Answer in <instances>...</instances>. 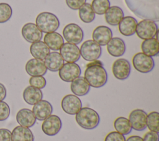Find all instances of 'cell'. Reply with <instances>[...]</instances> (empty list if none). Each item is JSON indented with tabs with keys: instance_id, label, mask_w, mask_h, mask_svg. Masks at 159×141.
<instances>
[{
	"instance_id": "cell-22",
	"label": "cell",
	"mask_w": 159,
	"mask_h": 141,
	"mask_svg": "<svg viewBox=\"0 0 159 141\" xmlns=\"http://www.w3.org/2000/svg\"><path fill=\"white\" fill-rule=\"evenodd\" d=\"M44 59V63L47 69L52 72L58 71L64 64L62 57L57 51L50 52Z\"/></svg>"
},
{
	"instance_id": "cell-17",
	"label": "cell",
	"mask_w": 159,
	"mask_h": 141,
	"mask_svg": "<svg viewBox=\"0 0 159 141\" xmlns=\"http://www.w3.org/2000/svg\"><path fill=\"white\" fill-rule=\"evenodd\" d=\"M32 112L39 121H43L53 112V107L51 103L44 100H41L35 105L32 108Z\"/></svg>"
},
{
	"instance_id": "cell-7",
	"label": "cell",
	"mask_w": 159,
	"mask_h": 141,
	"mask_svg": "<svg viewBox=\"0 0 159 141\" xmlns=\"http://www.w3.org/2000/svg\"><path fill=\"white\" fill-rule=\"evenodd\" d=\"M158 30V26L155 22L149 19H143L137 23L135 33L138 37L144 40L155 38Z\"/></svg>"
},
{
	"instance_id": "cell-41",
	"label": "cell",
	"mask_w": 159,
	"mask_h": 141,
	"mask_svg": "<svg viewBox=\"0 0 159 141\" xmlns=\"http://www.w3.org/2000/svg\"><path fill=\"white\" fill-rule=\"evenodd\" d=\"M6 93L7 91L6 87L2 83H0V101H2L5 99L6 96Z\"/></svg>"
},
{
	"instance_id": "cell-38",
	"label": "cell",
	"mask_w": 159,
	"mask_h": 141,
	"mask_svg": "<svg viewBox=\"0 0 159 141\" xmlns=\"http://www.w3.org/2000/svg\"><path fill=\"white\" fill-rule=\"evenodd\" d=\"M65 1L69 8L72 10H78L86 3V0H65Z\"/></svg>"
},
{
	"instance_id": "cell-36",
	"label": "cell",
	"mask_w": 159,
	"mask_h": 141,
	"mask_svg": "<svg viewBox=\"0 0 159 141\" xmlns=\"http://www.w3.org/2000/svg\"><path fill=\"white\" fill-rule=\"evenodd\" d=\"M10 114V108L7 103L0 101V121L6 120Z\"/></svg>"
},
{
	"instance_id": "cell-43",
	"label": "cell",
	"mask_w": 159,
	"mask_h": 141,
	"mask_svg": "<svg viewBox=\"0 0 159 141\" xmlns=\"http://www.w3.org/2000/svg\"><path fill=\"white\" fill-rule=\"evenodd\" d=\"M91 65H102L103 66V64L102 62L99 61V60H94V61H91L89 62L87 65H86V67L87 66H91Z\"/></svg>"
},
{
	"instance_id": "cell-18",
	"label": "cell",
	"mask_w": 159,
	"mask_h": 141,
	"mask_svg": "<svg viewBox=\"0 0 159 141\" xmlns=\"http://www.w3.org/2000/svg\"><path fill=\"white\" fill-rule=\"evenodd\" d=\"M25 69L27 73L30 76H43L47 71L44 61L36 58L29 60L25 64Z\"/></svg>"
},
{
	"instance_id": "cell-5",
	"label": "cell",
	"mask_w": 159,
	"mask_h": 141,
	"mask_svg": "<svg viewBox=\"0 0 159 141\" xmlns=\"http://www.w3.org/2000/svg\"><path fill=\"white\" fill-rule=\"evenodd\" d=\"M80 55L87 61H93L99 59L102 54V49L99 45L93 40H88L81 45Z\"/></svg>"
},
{
	"instance_id": "cell-40",
	"label": "cell",
	"mask_w": 159,
	"mask_h": 141,
	"mask_svg": "<svg viewBox=\"0 0 159 141\" xmlns=\"http://www.w3.org/2000/svg\"><path fill=\"white\" fill-rule=\"evenodd\" d=\"M143 141H158V133L149 131L145 134L143 137Z\"/></svg>"
},
{
	"instance_id": "cell-27",
	"label": "cell",
	"mask_w": 159,
	"mask_h": 141,
	"mask_svg": "<svg viewBox=\"0 0 159 141\" xmlns=\"http://www.w3.org/2000/svg\"><path fill=\"white\" fill-rule=\"evenodd\" d=\"M43 98V93L40 89L32 86L27 87L23 92V98L29 105H34Z\"/></svg>"
},
{
	"instance_id": "cell-1",
	"label": "cell",
	"mask_w": 159,
	"mask_h": 141,
	"mask_svg": "<svg viewBox=\"0 0 159 141\" xmlns=\"http://www.w3.org/2000/svg\"><path fill=\"white\" fill-rule=\"evenodd\" d=\"M129 10L142 19L159 21V0H124Z\"/></svg>"
},
{
	"instance_id": "cell-11",
	"label": "cell",
	"mask_w": 159,
	"mask_h": 141,
	"mask_svg": "<svg viewBox=\"0 0 159 141\" xmlns=\"http://www.w3.org/2000/svg\"><path fill=\"white\" fill-rule=\"evenodd\" d=\"M112 71L114 76L117 79L125 80L130 75L131 71L130 64L126 59H117L112 64Z\"/></svg>"
},
{
	"instance_id": "cell-32",
	"label": "cell",
	"mask_w": 159,
	"mask_h": 141,
	"mask_svg": "<svg viewBox=\"0 0 159 141\" xmlns=\"http://www.w3.org/2000/svg\"><path fill=\"white\" fill-rule=\"evenodd\" d=\"M147 127L150 131L159 132V113L152 111L147 116Z\"/></svg>"
},
{
	"instance_id": "cell-6",
	"label": "cell",
	"mask_w": 159,
	"mask_h": 141,
	"mask_svg": "<svg viewBox=\"0 0 159 141\" xmlns=\"http://www.w3.org/2000/svg\"><path fill=\"white\" fill-rule=\"evenodd\" d=\"M132 64L135 70L143 74L151 72L155 67V62L152 57L142 52L137 53L133 56Z\"/></svg>"
},
{
	"instance_id": "cell-14",
	"label": "cell",
	"mask_w": 159,
	"mask_h": 141,
	"mask_svg": "<svg viewBox=\"0 0 159 141\" xmlns=\"http://www.w3.org/2000/svg\"><path fill=\"white\" fill-rule=\"evenodd\" d=\"M59 50L63 61L67 62H76L80 58V48L76 45L65 43Z\"/></svg>"
},
{
	"instance_id": "cell-20",
	"label": "cell",
	"mask_w": 159,
	"mask_h": 141,
	"mask_svg": "<svg viewBox=\"0 0 159 141\" xmlns=\"http://www.w3.org/2000/svg\"><path fill=\"white\" fill-rule=\"evenodd\" d=\"M106 45L107 52L112 56L120 57L125 52V42L119 37L112 38Z\"/></svg>"
},
{
	"instance_id": "cell-19",
	"label": "cell",
	"mask_w": 159,
	"mask_h": 141,
	"mask_svg": "<svg viewBox=\"0 0 159 141\" xmlns=\"http://www.w3.org/2000/svg\"><path fill=\"white\" fill-rule=\"evenodd\" d=\"M137 25V21L134 17L125 16L122 18L118 24L119 32L126 36H132L135 33Z\"/></svg>"
},
{
	"instance_id": "cell-42",
	"label": "cell",
	"mask_w": 159,
	"mask_h": 141,
	"mask_svg": "<svg viewBox=\"0 0 159 141\" xmlns=\"http://www.w3.org/2000/svg\"><path fill=\"white\" fill-rule=\"evenodd\" d=\"M125 141H143V138L138 135H132L127 138Z\"/></svg>"
},
{
	"instance_id": "cell-35",
	"label": "cell",
	"mask_w": 159,
	"mask_h": 141,
	"mask_svg": "<svg viewBox=\"0 0 159 141\" xmlns=\"http://www.w3.org/2000/svg\"><path fill=\"white\" fill-rule=\"evenodd\" d=\"M29 83L30 86L39 89H42L46 86L47 81L45 77L42 75L32 76L29 79Z\"/></svg>"
},
{
	"instance_id": "cell-15",
	"label": "cell",
	"mask_w": 159,
	"mask_h": 141,
	"mask_svg": "<svg viewBox=\"0 0 159 141\" xmlns=\"http://www.w3.org/2000/svg\"><path fill=\"white\" fill-rule=\"evenodd\" d=\"M23 38L29 43H34L40 41L43 36L42 32L34 23H27L22 28L21 30Z\"/></svg>"
},
{
	"instance_id": "cell-12",
	"label": "cell",
	"mask_w": 159,
	"mask_h": 141,
	"mask_svg": "<svg viewBox=\"0 0 159 141\" xmlns=\"http://www.w3.org/2000/svg\"><path fill=\"white\" fill-rule=\"evenodd\" d=\"M62 122L59 116L53 114L50 115L43 120L42 124L43 132L48 136H54L61 130Z\"/></svg>"
},
{
	"instance_id": "cell-16",
	"label": "cell",
	"mask_w": 159,
	"mask_h": 141,
	"mask_svg": "<svg viewBox=\"0 0 159 141\" xmlns=\"http://www.w3.org/2000/svg\"><path fill=\"white\" fill-rule=\"evenodd\" d=\"M92 38L100 46H105L112 38V32L109 27L99 25L93 30Z\"/></svg>"
},
{
	"instance_id": "cell-2",
	"label": "cell",
	"mask_w": 159,
	"mask_h": 141,
	"mask_svg": "<svg viewBox=\"0 0 159 141\" xmlns=\"http://www.w3.org/2000/svg\"><path fill=\"white\" fill-rule=\"evenodd\" d=\"M84 78L94 88L103 87L107 81V73L102 65H91L87 66L84 70Z\"/></svg>"
},
{
	"instance_id": "cell-25",
	"label": "cell",
	"mask_w": 159,
	"mask_h": 141,
	"mask_svg": "<svg viewBox=\"0 0 159 141\" xmlns=\"http://www.w3.org/2000/svg\"><path fill=\"white\" fill-rule=\"evenodd\" d=\"M43 41L48 48L53 51L59 50L64 43L63 36L55 32L46 33L44 36Z\"/></svg>"
},
{
	"instance_id": "cell-29",
	"label": "cell",
	"mask_w": 159,
	"mask_h": 141,
	"mask_svg": "<svg viewBox=\"0 0 159 141\" xmlns=\"http://www.w3.org/2000/svg\"><path fill=\"white\" fill-rule=\"evenodd\" d=\"M142 53L150 57L156 56L159 53V42L155 38L144 40L141 44Z\"/></svg>"
},
{
	"instance_id": "cell-30",
	"label": "cell",
	"mask_w": 159,
	"mask_h": 141,
	"mask_svg": "<svg viewBox=\"0 0 159 141\" xmlns=\"http://www.w3.org/2000/svg\"><path fill=\"white\" fill-rule=\"evenodd\" d=\"M79 17L84 23H91L95 19V13L89 3H84L79 9Z\"/></svg>"
},
{
	"instance_id": "cell-3",
	"label": "cell",
	"mask_w": 159,
	"mask_h": 141,
	"mask_svg": "<svg viewBox=\"0 0 159 141\" xmlns=\"http://www.w3.org/2000/svg\"><path fill=\"white\" fill-rule=\"evenodd\" d=\"M75 120L81 127L91 130L99 125L100 117L94 109L89 107H84L81 108L76 114Z\"/></svg>"
},
{
	"instance_id": "cell-37",
	"label": "cell",
	"mask_w": 159,
	"mask_h": 141,
	"mask_svg": "<svg viewBox=\"0 0 159 141\" xmlns=\"http://www.w3.org/2000/svg\"><path fill=\"white\" fill-rule=\"evenodd\" d=\"M124 135L119 133L117 131H112L107 134L104 141H125Z\"/></svg>"
},
{
	"instance_id": "cell-13",
	"label": "cell",
	"mask_w": 159,
	"mask_h": 141,
	"mask_svg": "<svg viewBox=\"0 0 159 141\" xmlns=\"http://www.w3.org/2000/svg\"><path fill=\"white\" fill-rule=\"evenodd\" d=\"M147 116L146 112L140 109H135L130 112L129 116L132 129L137 131H142L147 127Z\"/></svg>"
},
{
	"instance_id": "cell-28",
	"label": "cell",
	"mask_w": 159,
	"mask_h": 141,
	"mask_svg": "<svg viewBox=\"0 0 159 141\" xmlns=\"http://www.w3.org/2000/svg\"><path fill=\"white\" fill-rule=\"evenodd\" d=\"M30 52L34 58L43 60L50 53V49L44 42L39 41L31 44Z\"/></svg>"
},
{
	"instance_id": "cell-34",
	"label": "cell",
	"mask_w": 159,
	"mask_h": 141,
	"mask_svg": "<svg viewBox=\"0 0 159 141\" xmlns=\"http://www.w3.org/2000/svg\"><path fill=\"white\" fill-rule=\"evenodd\" d=\"M12 15V9L7 3H0V24L7 22Z\"/></svg>"
},
{
	"instance_id": "cell-9",
	"label": "cell",
	"mask_w": 159,
	"mask_h": 141,
	"mask_svg": "<svg viewBox=\"0 0 159 141\" xmlns=\"http://www.w3.org/2000/svg\"><path fill=\"white\" fill-rule=\"evenodd\" d=\"M58 71L60 78L66 82H71L79 77L81 73L80 66L75 62H66L63 64Z\"/></svg>"
},
{
	"instance_id": "cell-4",
	"label": "cell",
	"mask_w": 159,
	"mask_h": 141,
	"mask_svg": "<svg viewBox=\"0 0 159 141\" xmlns=\"http://www.w3.org/2000/svg\"><path fill=\"white\" fill-rule=\"evenodd\" d=\"M35 25L44 33L55 32L60 27V20L53 13L43 12L40 13L36 17Z\"/></svg>"
},
{
	"instance_id": "cell-23",
	"label": "cell",
	"mask_w": 159,
	"mask_h": 141,
	"mask_svg": "<svg viewBox=\"0 0 159 141\" xmlns=\"http://www.w3.org/2000/svg\"><path fill=\"white\" fill-rule=\"evenodd\" d=\"M104 14L106 22L112 26L118 25L124 15L122 9L117 6L109 7Z\"/></svg>"
},
{
	"instance_id": "cell-39",
	"label": "cell",
	"mask_w": 159,
	"mask_h": 141,
	"mask_svg": "<svg viewBox=\"0 0 159 141\" xmlns=\"http://www.w3.org/2000/svg\"><path fill=\"white\" fill-rule=\"evenodd\" d=\"M0 141H12L11 132L7 129H0Z\"/></svg>"
},
{
	"instance_id": "cell-8",
	"label": "cell",
	"mask_w": 159,
	"mask_h": 141,
	"mask_svg": "<svg viewBox=\"0 0 159 141\" xmlns=\"http://www.w3.org/2000/svg\"><path fill=\"white\" fill-rule=\"evenodd\" d=\"M65 40L70 43L78 45L83 40L84 33L81 28L75 23L67 24L63 30Z\"/></svg>"
},
{
	"instance_id": "cell-24",
	"label": "cell",
	"mask_w": 159,
	"mask_h": 141,
	"mask_svg": "<svg viewBox=\"0 0 159 141\" xmlns=\"http://www.w3.org/2000/svg\"><path fill=\"white\" fill-rule=\"evenodd\" d=\"M71 91L76 96H84L90 90V85L83 77H79L71 82L70 85Z\"/></svg>"
},
{
	"instance_id": "cell-31",
	"label": "cell",
	"mask_w": 159,
	"mask_h": 141,
	"mask_svg": "<svg viewBox=\"0 0 159 141\" xmlns=\"http://www.w3.org/2000/svg\"><path fill=\"white\" fill-rule=\"evenodd\" d=\"M114 127L117 132L122 135H127L130 133L132 130L129 119L122 116L116 119L114 122Z\"/></svg>"
},
{
	"instance_id": "cell-33",
	"label": "cell",
	"mask_w": 159,
	"mask_h": 141,
	"mask_svg": "<svg viewBox=\"0 0 159 141\" xmlns=\"http://www.w3.org/2000/svg\"><path fill=\"white\" fill-rule=\"evenodd\" d=\"M91 7L94 13L103 15L110 7L109 0H93Z\"/></svg>"
},
{
	"instance_id": "cell-10",
	"label": "cell",
	"mask_w": 159,
	"mask_h": 141,
	"mask_svg": "<svg viewBox=\"0 0 159 141\" xmlns=\"http://www.w3.org/2000/svg\"><path fill=\"white\" fill-rule=\"evenodd\" d=\"M61 106L63 111L66 114L75 115L82 108V103L80 98L76 95L68 94L62 98Z\"/></svg>"
},
{
	"instance_id": "cell-21",
	"label": "cell",
	"mask_w": 159,
	"mask_h": 141,
	"mask_svg": "<svg viewBox=\"0 0 159 141\" xmlns=\"http://www.w3.org/2000/svg\"><path fill=\"white\" fill-rule=\"evenodd\" d=\"M16 121L20 126L29 128L35 124L36 118L32 111L27 108H23L17 112Z\"/></svg>"
},
{
	"instance_id": "cell-26",
	"label": "cell",
	"mask_w": 159,
	"mask_h": 141,
	"mask_svg": "<svg viewBox=\"0 0 159 141\" xmlns=\"http://www.w3.org/2000/svg\"><path fill=\"white\" fill-rule=\"evenodd\" d=\"M12 141H34L32 132L28 127L16 126L11 133Z\"/></svg>"
}]
</instances>
